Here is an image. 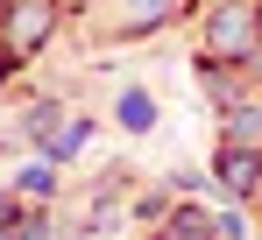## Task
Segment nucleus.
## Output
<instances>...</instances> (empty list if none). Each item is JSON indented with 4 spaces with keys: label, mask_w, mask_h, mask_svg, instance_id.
<instances>
[{
    "label": "nucleus",
    "mask_w": 262,
    "mask_h": 240,
    "mask_svg": "<svg viewBox=\"0 0 262 240\" xmlns=\"http://www.w3.org/2000/svg\"><path fill=\"white\" fill-rule=\"evenodd\" d=\"M121 127H135V134L156 127V99H149V92H128V99H121Z\"/></svg>",
    "instance_id": "nucleus-4"
},
{
    "label": "nucleus",
    "mask_w": 262,
    "mask_h": 240,
    "mask_svg": "<svg viewBox=\"0 0 262 240\" xmlns=\"http://www.w3.org/2000/svg\"><path fill=\"white\" fill-rule=\"evenodd\" d=\"M7 42H21V50L43 42V7H14V14H7Z\"/></svg>",
    "instance_id": "nucleus-2"
},
{
    "label": "nucleus",
    "mask_w": 262,
    "mask_h": 240,
    "mask_svg": "<svg viewBox=\"0 0 262 240\" xmlns=\"http://www.w3.org/2000/svg\"><path fill=\"white\" fill-rule=\"evenodd\" d=\"M220 177H227L234 191H248V184L262 177V162H255V156H241V149H227V156H220Z\"/></svg>",
    "instance_id": "nucleus-3"
},
{
    "label": "nucleus",
    "mask_w": 262,
    "mask_h": 240,
    "mask_svg": "<svg viewBox=\"0 0 262 240\" xmlns=\"http://www.w3.org/2000/svg\"><path fill=\"white\" fill-rule=\"evenodd\" d=\"M248 36H255V14L248 7H220L213 14V50L227 57V50H248Z\"/></svg>",
    "instance_id": "nucleus-1"
}]
</instances>
